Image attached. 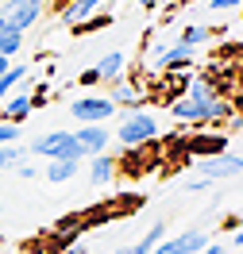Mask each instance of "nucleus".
Returning <instances> with one entry per match:
<instances>
[{"mask_svg":"<svg viewBox=\"0 0 243 254\" xmlns=\"http://www.w3.org/2000/svg\"><path fill=\"white\" fill-rule=\"evenodd\" d=\"M78 166H81V158H50V166H47V181H74L78 177Z\"/></svg>","mask_w":243,"mask_h":254,"instance_id":"12","label":"nucleus"},{"mask_svg":"<svg viewBox=\"0 0 243 254\" xmlns=\"http://www.w3.org/2000/svg\"><path fill=\"white\" fill-rule=\"evenodd\" d=\"M224 112H228L224 100H216V93H212L205 81H193V85L185 89V96L170 104V120H178V124H193V127H205V124H212V120H220Z\"/></svg>","mask_w":243,"mask_h":254,"instance_id":"1","label":"nucleus"},{"mask_svg":"<svg viewBox=\"0 0 243 254\" xmlns=\"http://www.w3.org/2000/svg\"><path fill=\"white\" fill-rule=\"evenodd\" d=\"M224 254H228V251H224ZM232 254H243V251H232Z\"/></svg>","mask_w":243,"mask_h":254,"instance_id":"32","label":"nucleus"},{"mask_svg":"<svg viewBox=\"0 0 243 254\" xmlns=\"http://www.w3.org/2000/svg\"><path fill=\"white\" fill-rule=\"evenodd\" d=\"M197 254H224V247H220V243H205Z\"/></svg>","mask_w":243,"mask_h":254,"instance_id":"26","label":"nucleus"},{"mask_svg":"<svg viewBox=\"0 0 243 254\" xmlns=\"http://www.w3.org/2000/svg\"><path fill=\"white\" fill-rule=\"evenodd\" d=\"M108 0H66V8H62V23L66 27H81L85 19H93V12L97 8H104Z\"/></svg>","mask_w":243,"mask_h":254,"instance_id":"10","label":"nucleus"},{"mask_svg":"<svg viewBox=\"0 0 243 254\" xmlns=\"http://www.w3.org/2000/svg\"><path fill=\"white\" fill-rule=\"evenodd\" d=\"M0 16L8 19V27L27 31V27H35V19L43 16V0H8Z\"/></svg>","mask_w":243,"mask_h":254,"instance_id":"6","label":"nucleus"},{"mask_svg":"<svg viewBox=\"0 0 243 254\" xmlns=\"http://www.w3.org/2000/svg\"><path fill=\"white\" fill-rule=\"evenodd\" d=\"M23 154H27V150H23L19 143H4L0 146V170H12L16 162H23Z\"/></svg>","mask_w":243,"mask_h":254,"instance_id":"19","label":"nucleus"},{"mask_svg":"<svg viewBox=\"0 0 243 254\" xmlns=\"http://www.w3.org/2000/svg\"><path fill=\"white\" fill-rule=\"evenodd\" d=\"M23 77H27V65H23V62L8 65V69L0 73V100H8V96L16 93L19 85H23Z\"/></svg>","mask_w":243,"mask_h":254,"instance_id":"14","label":"nucleus"},{"mask_svg":"<svg viewBox=\"0 0 243 254\" xmlns=\"http://www.w3.org/2000/svg\"><path fill=\"white\" fill-rule=\"evenodd\" d=\"M205 243H209V235H205V231H181V235L170 239V243H162V239H159L151 254H197Z\"/></svg>","mask_w":243,"mask_h":254,"instance_id":"8","label":"nucleus"},{"mask_svg":"<svg viewBox=\"0 0 243 254\" xmlns=\"http://www.w3.org/2000/svg\"><path fill=\"white\" fill-rule=\"evenodd\" d=\"M116 177V162L108 154H93V166H89V181L93 185H108Z\"/></svg>","mask_w":243,"mask_h":254,"instance_id":"15","label":"nucleus"},{"mask_svg":"<svg viewBox=\"0 0 243 254\" xmlns=\"http://www.w3.org/2000/svg\"><path fill=\"white\" fill-rule=\"evenodd\" d=\"M236 174H243L240 154H209V158H197V177L220 181V177H236Z\"/></svg>","mask_w":243,"mask_h":254,"instance_id":"5","label":"nucleus"},{"mask_svg":"<svg viewBox=\"0 0 243 254\" xmlns=\"http://www.w3.org/2000/svg\"><path fill=\"white\" fill-rule=\"evenodd\" d=\"M162 235H166V227H162V223H151V231H147L135 247H124V251H116V254H151V251H155V243H159Z\"/></svg>","mask_w":243,"mask_h":254,"instance_id":"16","label":"nucleus"},{"mask_svg":"<svg viewBox=\"0 0 243 254\" xmlns=\"http://www.w3.org/2000/svg\"><path fill=\"white\" fill-rule=\"evenodd\" d=\"M31 108H35V104H31V93H27V89H16V93L4 100L0 116H4L8 124H19V120H27V116H31Z\"/></svg>","mask_w":243,"mask_h":254,"instance_id":"11","label":"nucleus"},{"mask_svg":"<svg viewBox=\"0 0 243 254\" xmlns=\"http://www.w3.org/2000/svg\"><path fill=\"white\" fill-rule=\"evenodd\" d=\"M74 139L81 143L85 154H104V150H108V127L104 124H81L78 131H74Z\"/></svg>","mask_w":243,"mask_h":254,"instance_id":"9","label":"nucleus"},{"mask_svg":"<svg viewBox=\"0 0 243 254\" xmlns=\"http://www.w3.org/2000/svg\"><path fill=\"white\" fill-rule=\"evenodd\" d=\"M100 81V73H97V65H93V69H85V73H81V85H97Z\"/></svg>","mask_w":243,"mask_h":254,"instance_id":"25","label":"nucleus"},{"mask_svg":"<svg viewBox=\"0 0 243 254\" xmlns=\"http://www.w3.org/2000/svg\"><path fill=\"white\" fill-rule=\"evenodd\" d=\"M232 251H243V227L236 231V235H232Z\"/></svg>","mask_w":243,"mask_h":254,"instance_id":"27","label":"nucleus"},{"mask_svg":"<svg viewBox=\"0 0 243 254\" xmlns=\"http://www.w3.org/2000/svg\"><path fill=\"white\" fill-rule=\"evenodd\" d=\"M31 154H43V158H85V150L74 139V131H50L43 139H35Z\"/></svg>","mask_w":243,"mask_h":254,"instance_id":"3","label":"nucleus"},{"mask_svg":"<svg viewBox=\"0 0 243 254\" xmlns=\"http://www.w3.org/2000/svg\"><path fill=\"white\" fill-rule=\"evenodd\" d=\"M108 100H112L116 108H120V104H139V100H143V89H139V85H124V81H116V89H112Z\"/></svg>","mask_w":243,"mask_h":254,"instance_id":"17","label":"nucleus"},{"mask_svg":"<svg viewBox=\"0 0 243 254\" xmlns=\"http://www.w3.org/2000/svg\"><path fill=\"white\" fill-rule=\"evenodd\" d=\"M209 185H212L209 177H197V181H185V192H205Z\"/></svg>","mask_w":243,"mask_h":254,"instance_id":"24","label":"nucleus"},{"mask_svg":"<svg viewBox=\"0 0 243 254\" xmlns=\"http://www.w3.org/2000/svg\"><path fill=\"white\" fill-rule=\"evenodd\" d=\"M4 27H8V19H4V16H0V31H4Z\"/></svg>","mask_w":243,"mask_h":254,"instance_id":"31","label":"nucleus"},{"mask_svg":"<svg viewBox=\"0 0 243 254\" xmlns=\"http://www.w3.org/2000/svg\"><path fill=\"white\" fill-rule=\"evenodd\" d=\"M4 143H19V124H0V146Z\"/></svg>","mask_w":243,"mask_h":254,"instance_id":"21","label":"nucleus"},{"mask_svg":"<svg viewBox=\"0 0 243 254\" xmlns=\"http://www.w3.org/2000/svg\"><path fill=\"white\" fill-rule=\"evenodd\" d=\"M19 47H23V31H16V27H4V31H0V54H4V58H16Z\"/></svg>","mask_w":243,"mask_h":254,"instance_id":"18","label":"nucleus"},{"mask_svg":"<svg viewBox=\"0 0 243 254\" xmlns=\"http://www.w3.org/2000/svg\"><path fill=\"white\" fill-rule=\"evenodd\" d=\"M70 112H74V120H81V124H104V120L116 116V104L108 96H78L70 104Z\"/></svg>","mask_w":243,"mask_h":254,"instance_id":"4","label":"nucleus"},{"mask_svg":"<svg viewBox=\"0 0 243 254\" xmlns=\"http://www.w3.org/2000/svg\"><path fill=\"white\" fill-rule=\"evenodd\" d=\"M124 65H128V58L120 50H112V54H104L97 62V73H100V81H120L124 77Z\"/></svg>","mask_w":243,"mask_h":254,"instance_id":"13","label":"nucleus"},{"mask_svg":"<svg viewBox=\"0 0 243 254\" xmlns=\"http://www.w3.org/2000/svg\"><path fill=\"white\" fill-rule=\"evenodd\" d=\"M178 43H185V47H201V43H209V27H201V23H189L185 31H181V39Z\"/></svg>","mask_w":243,"mask_h":254,"instance_id":"20","label":"nucleus"},{"mask_svg":"<svg viewBox=\"0 0 243 254\" xmlns=\"http://www.w3.org/2000/svg\"><path fill=\"white\" fill-rule=\"evenodd\" d=\"M135 4H143V8H151V4H155V0H135Z\"/></svg>","mask_w":243,"mask_h":254,"instance_id":"29","label":"nucleus"},{"mask_svg":"<svg viewBox=\"0 0 243 254\" xmlns=\"http://www.w3.org/2000/svg\"><path fill=\"white\" fill-rule=\"evenodd\" d=\"M70 254H85V247H74V251H70Z\"/></svg>","mask_w":243,"mask_h":254,"instance_id":"30","label":"nucleus"},{"mask_svg":"<svg viewBox=\"0 0 243 254\" xmlns=\"http://www.w3.org/2000/svg\"><path fill=\"white\" fill-rule=\"evenodd\" d=\"M8 65H12V58H4V54H0V73H4V69H8Z\"/></svg>","mask_w":243,"mask_h":254,"instance_id":"28","label":"nucleus"},{"mask_svg":"<svg viewBox=\"0 0 243 254\" xmlns=\"http://www.w3.org/2000/svg\"><path fill=\"white\" fill-rule=\"evenodd\" d=\"M189 62H193V47H185V43L155 47V50H151V58H147L151 69H181V65H189Z\"/></svg>","mask_w":243,"mask_h":254,"instance_id":"7","label":"nucleus"},{"mask_svg":"<svg viewBox=\"0 0 243 254\" xmlns=\"http://www.w3.org/2000/svg\"><path fill=\"white\" fill-rule=\"evenodd\" d=\"M116 139H120L124 146H143V143H151V139H159V120L147 116V112H131V116L120 120Z\"/></svg>","mask_w":243,"mask_h":254,"instance_id":"2","label":"nucleus"},{"mask_svg":"<svg viewBox=\"0 0 243 254\" xmlns=\"http://www.w3.org/2000/svg\"><path fill=\"white\" fill-rule=\"evenodd\" d=\"M12 170H16V174L23 177V181H31V177H35V166H31V162H27V158H23V162H16Z\"/></svg>","mask_w":243,"mask_h":254,"instance_id":"23","label":"nucleus"},{"mask_svg":"<svg viewBox=\"0 0 243 254\" xmlns=\"http://www.w3.org/2000/svg\"><path fill=\"white\" fill-rule=\"evenodd\" d=\"M212 12H228V8H243V0H209Z\"/></svg>","mask_w":243,"mask_h":254,"instance_id":"22","label":"nucleus"}]
</instances>
